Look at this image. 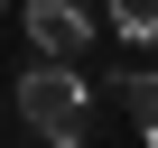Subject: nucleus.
<instances>
[{
    "instance_id": "obj_1",
    "label": "nucleus",
    "mask_w": 158,
    "mask_h": 148,
    "mask_svg": "<svg viewBox=\"0 0 158 148\" xmlns=\"http://www.w3.org/2000/svg\"><path fill=\"white\" fill-rule=\"evenodd\" d=\"M19 120H28V139H47V148H84V130H93V84L74 74V56H37V65L19 74Z\"/></svg>"
},
{
    "instance_id": "obj_2",
    "label": "nucleus",
    "mask_w": 158,
    "mask_h": 148,
    "mask_svg": "<svg viewBox=\"0 0 158 148\" xmlns=\"http://www.w3.org/2000/svg\"><path fill=\"white\" fill-rule=\"evenodd\" d=\"M19 28H28V46H37V56H84L93 10H84V0H19Z\"/></svg>"
},
{
    "instance_id": "obj_3",
    "label": "nucleus",
    "mask_w": 158,
    "mask_h": 148,
    "mask_svg": "<svg viewBox=\"0 0 158 148\" xmlns=\"http://www.w3.org/2000/svg\"><path fill=\"white\" fill-rule=\"evenodd\" d=\"M121 120L158 148V74H121Z\"/></svg>"
},
{
    "instance_id": "obj_4",
    "label": "nucleus",
    "mask_w": 158,
    "mask_h": 148,
    "mask_svg": "<svg viewBox=\"0 0 158 148\" xmlns=\"http://www.w3.org/2000/svg\"><path fill=\"white\" fill-rule=\"evenodd\" d=\"M121 37H158V0H102Z\"/></svg>"
},
{
    "instance_id": "obj_5",
    "label": "nucleus",
    "mask_w": 158,
    "mask_h": 148,
    "mask_svg": "<svg viewBox=\"0 0 158 148\" xmlns=\"http://www.w3.org/2000/svg\"><path fill=\"white\" fill-rule=\"evenodd\" d=\"M0 10H19V0H0Z\"/></svg>"
},
{
    "instance_id": "obj_6",
    "label": "nucleus",
    "mask_w": 158,
    "mask_h": 148,
    "mask_svg": "<svg viewBox=\"0 0 158 148\" xmlns=\"http://www.w3.org/2000/svg\"><path fill=\"white\" fill-rule=\"evenodd\" d=\"M37 148H47V139H37Z\"/></svg>"
}]
</instances>
